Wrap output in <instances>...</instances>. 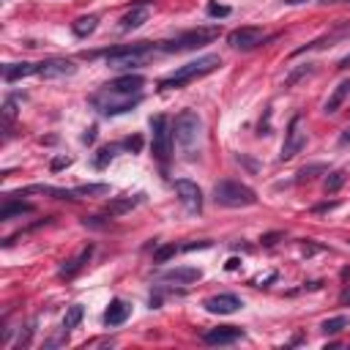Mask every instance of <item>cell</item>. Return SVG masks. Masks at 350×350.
<instances>
[{
  "mask_svg": "<svg viewBox=\"0 0 350 350\" xmlns=\"http://www.w3.org/2000/svg\"><path fill=\"white\" fill-rule=\"evenodd\" d=\"M82 318H85V307L82 304H74V307H69L66 309V315H63V328H77L79 323H82Z\"/></svg>",
  "mask_w": 350,
  "mask_h": 350,
  "instance_id": "obj_26",
  "label": "cell"
},
{
  "mask_svg": "<svg viewBox=\"0 0 350 350\" xmlns=\"http://www.w3.org/2000/svg\"><path fill=\"white\" fill-rule=\"evenodd\" d=\"M30 74H38V63H6L3 66V82L11 85L17 79H25Z\"/></svg>",
  "mask_w": 350,
  "mask_h": 350,
  "instance_id": "obj_17",
  "label": "cell"
},
{
  "mask_svg": "<svg viewBox=\"0 0 350 350\" xmlns=\"http://www.w3.org/2000/svg\"><path fill=\"white\" fill-rule=\"evenodd\" d=\"M143 85H145V77L143 74H123V77L112 79L102 88L107 91H118V93H143Z\"/></svg>",
  "mask_w": 350,
  "mask_h": 350,
  "instance_id": "obj_15",
  "label": "cell"
},
{
  "mask_svg": "<svg viewBox=\"0 0 350 350\" xmlns=\"http://www.w3.org/2000/svg\"><path fill=\"white\" fill-rule=\"evenodd\" d=\"M323 3H342V0H323Z\"/></svg>",
  "mask_w": 350,
  "mask_h": 350,
  "instance_id": "obj_47",
  "label": "cell"
},
{
  "mask_svg": "<svg viewBox=\"0 0 350 350\" xmlns=\"http://www.w3.org/2000/svg\"><path fill=\"white\" fill-rule=\"evenodd\" d=\"M331 208H336V203H328V205H318V208H315V211H318V213H323V211H331Z\"/></svg>",
  "mask_w": 350,
  "mask_h": 350,
  "instance_id": "obj_42",
  "label": "cell"
},
{
  "mask_svg": "<svg viewBox=\"0 0 350 350\" xmlns=\"http://www.w3.org/2000/svg\"><path fill=\"white\" fill-rule=\"evenodd\" d=\"M148 17H151L148 6H134L129 14H123V19H120V30H123V33L137 30L140 25H145V22H148Z\"/></svg>",
  "mask_w": 350,
  "mask_h": 350,
  "instance_id": "obj_20",
  "label": "cell"
},
{
  "mask_svg": "<svg viewBox=\"0 0 350 350\" xmlns=\"http://www.w3.org/2000/svg\"><path fill=\"white\" fill-rule=\"evenodd\" d=\"M238 266H241V260H238V257H230V260H227V266H225V268H227V271H235V268H238Z\"/></svg>",
  "mask_w": 350,
  "mask_h": 350,
  "instance_id": "obj_41",
  "label": "cell"
},
{
  "mask_svg": "<svg viewBox=\"0 0 350 350\" xmlns=\"http://www.w3.org/2000/svg\"><path fill=\"white\" fill-rule=\"evenodd\" d=\"M151 140H153V156H156L161 164H167L172 156V143H175V137H172V123H170V118L167 115H153L151 118Z\"/></svg>",
  "mask_w": 350,
  "mask_h": 350,
  "instance_id": "obj_7",
  "label": "cell"
},
{
  "mask_svg": "<svg viewBox=\"0 0 350 350\" xmlns=\"http://www.w3.org/2000/svg\"><path fill=\"white\" fill-rule=\"evenodd\" d=\"M178 252H181V246H175V244H164V246H159L156 252H153V262H167L170 257H175Z\"/></svg>",
  "mask_w": 350,
  "mask_h": 350,
  "instance_id": "obj_31",
  "label": "cell"
},
{
  "mask_svg": "<svg viewBox=\"0 0 350 350\" xmlns=\"http://www.w3.org/2000/svg\"><path fill=\"white\" fill-rule=\"evenodd\" d=\"M213 203L222 208H249L257 203V192L241 181H219L213 186Z\"/></svg>",
  "mask_w": 350,
  "mask_h": 350,
  "instance_id": "obj_5",
  "label": "cell"
},
{
  "mask_svg": "<svg viewBox=\"0 0 350 350\" xmlns=\"http://www.w3.org/2000/svg\"><path fill=\"white\" fill-rule=\"evenodd\" d=\"M123 148H126V151H132V153H140V151H143V137H140V134H132L129 140H123Z\"/></svg>",
  "mask_w": 350,
  "mask_h": 350,
  "instance_id": "obj_34",
  "label": "cell"
},
{
  "mask_svg": "<svg viewBox=\"0 0 350 350\" xmlns=\"http://www.w3.org/2000/svg\"><path fill=\"white\" fill-rule=\"evenodd\" d=\"M345 301H350V293H347V295H345Z\"/></svg>",
  "mask_w": 350,
  "mask_h": 350,
  "instance_id": "obj_48",
  "label": "cell"
},
{
  "mask_svg": "<svg viewBox=\"0 0 350 350\" xmlns=\"http://www.w3.org/2000/svg\"><path fill=\"white\" fill-rule=\"evenodd\" d=\"M66 167H71V156H55L50 161V170L52 172H60V170H66Z\"/></svg>",
  "mask_w": 350,
  "mask_h": 350,
  "instance_id": "obj_35",
  "label": "cell"
},
{
  "mask_svg": "<svg viewBox=\"0 0 350 350\" xmlns=\"http://www.w3.org/2000/svg\"><path fill=\"white\" fill-rule=\"evenodd\" d=\"M347 96H350V79H342V82L334 88V93L328 96V102L323 104V112H326V115H334V112H339V107L345 104Z\"/></svg>",
  "mask_w": 350,
  "mask_h": 350,
  "instance_id": "obj_19",
  "label": "cell"
},
{
  "mask_svg": "<svg viewBox=\"0 0 350 350\" xmlns=\"http://www.w3.org/2000/svg\"><path fill=\"white\" fill-rule=\"evenodd\" d=\"M205 11H208V17H216L219 19V17H230L233 9H230V6H222V3H208Z\"/></svg>",
  "mask_w": 350,
  "mask_h": 350,
  "instance_id": "obj_33",
  "label": "cell"
},
{
  "mask_svg": "<svg viewBox=\"0 0 350 350\" xmlns=\"http://www.w3.org/2000/svg\"><path fill=\"white\" fill-rule=\"evenodd\" d=\"M172 137H175V145L184 151V156L194 159L197 143L203 140V118L194 110H181L172 123Z\"/></svg>",
  "mask_w": 350,
  "mask_h": 350,
  "instance_id": "obj_1",
  "label": "cell"
},
{
  "mask_svg": "<svg viewBox=\"0 0 350 350\" xmlns=\"http://www.w3.org/2000/svg\"><path fill=\"white\" fill-rule=\"evenodd\" d=\"M175 194H178L181 205H184L189 213H200V211H203V189H200L194 181L178 178V181H175Z\"/></svg>",
  "mask_w": 350,
  "mask_h": 350,
  "instance_id": "obj_10",
  "label": "cell"
},
{
  "mask_svg": "<svg viewBox=\"0 0 350 350\" xmlns=\"http://www.w3.org/2000/svg\"><path fill=\"white\" fill-rule=\"evenodd\" d=\"M115 151H118V145H104V148H99L96 159H93V167H96V170H104V167L110 164L112 159H115Z\"/></svg>",
  "mask_w": 350,
  "mask_h": 350,
  "instance_id": "obj_28",
  "label": "cell"
},
{
  "mask_svg": "<svg viewBox=\"0 0 350 350\" xmlns=\"http://www.w3.org/2000/svg\"><path fill=\"white\" fill-rule=\"evenodd\" d=\"M156 50H159V44L137 41V44L112 47V50L102 52V55L107 58V66H110V69H132V66H143L148 58H153Z\"/></svg>",
  "mask_w": 350,
  "mask_h": 350,
  "instance_id": "obj_4",
  "label": "cell"
},
{
  "mask_svg": "<svg viewBox=\"0 0 350 350\" xmlns=\"http://www.w3.org/2000/svg\"><path fill=\"white\" fill-rule=\"evenodd\" d=\"M96 132H99L96 126H91V129L82 134V143H85V145H93V140H96Z\"/></svg>",
  "mask_w": 350,
  "mask_h": 350,
  "instance_id": "obj_40",
  "label": "cell"
},
{
  "mask_svg": "<svg viewBox=\"0 0 350 350\" xmlns=\"http://www.w3.org/2000/svg\"><path fill=\"white\" fill-rule=\"evenodd\" d=\"M14 118H17V99L9 96V99L3 102V120H6V126H9Z\"/></svg>",
  "mask_w": 350,
  "mask_h": 350,
  "instance_id": "obj_32",
  "label": "cell"
},
{
  "mask_svg": "<svg viewBox=\"0 0 350 350\" xmlns=\"http://www.w3.org/2000/svg\"><path fill=\"white\" fill-rule=\"evenodd\" d=\"M129 315H132V307L126 304V301L112 298V301H110V307H107V312H104V326H107V328L123 326V323L129 320Z\"/></svg>",
  "mask_w": 350,
  "mask_h": 350,
  "instance_id": "obj_16",
  "label": "cell"
},
{
  "mask_svg": "<svg viewBox=\"0 0 350 350\" xmlns=\"http://www.w3.org/2000/svg\"><path fill=\"white\" fill-rule=\"evenodd\" d=\"M159 279L161 282H175V285H192V282L203 279V271H200V268H192V266H178V268H170V271H161Z\"/></svg>",
  "mask_w": 350,
  "mask_h": 350,
  "instance_id": "obj_14",
  "label": "cell"
},
{
  "mask_svg": "<svg viewBox=\"0 0 350 350\" xmlns=\"http://www.w3.org/2000/svg\"><path fill=\"white\" fill-rule=\"evenodd\" d=\"M91 257H93V244H88V246L82 249V252L77 254V257L69 260L63 268H60V274H58V277H60V279H74V277H77V274L85 268V262L91 260Z\"/></svg>",
  "mask_w": 350,
  "mask_h": 350,
  "instance_id": "obj_18",
  "label": "cell"
},
{
  "mask_svg": "<svg viewBox=\"0 0 350 350\" xmlns=\"http://www.w3.org/2000/svg\"><path fill=\"white\" fill-rule=\"evenodd\" d=\"M74 71H77V66L66 58H50V60H41V63H38V77H44V79L71 77Z\"/></svg>",
  "mask_w": 350,
  "mask_h": 350,
  "instance_id": "obj_13",
  "label": "cell"
},
{
  "mask_svg": "<svg viewBox=\"0 0 350 350\" xmlns=\"http://www.w3.org/2000/svg\"><path fill=\"white\" fill-rule=\"evenodd\" d=\"M82 225L85 227H104V222H102V216H85Z\"/></svg>",
  "mask_w": 350,
  "mask_h": 350,
  "instance_id": "obj_39",
  "label": "cell"
},
{
  "mask_svg": "<svg viewBox=\"0 0 350 350\" xmlns=\"http://www.w3.org/2000/svg\"><path fill=\"white\" fill-rule=\"evenodd\" d=\"M315 71V63H304V66H298V69H293L290 74L285 77V88H295L301 82V79L307 77V74H312Z\"/></svg>",
  "mask_w": 350,
  "mask_h": 350,
  "instance_id": "obj_27",
  "label": "cell"
},
{
  "mask_svg": "<svg viewBox=\"0 0 350 350\" xmlns=\"http://www.w3.org/2000/svg\"><path fill=\"white\" fill-rule=\"evenodd\" d=\"M345 328H350V318L347 315H336V318H328L320 323V331L323 334H339L345 331Z\"/></svg>",
  "mask_w": 350,
  "mask_h": 350,
  "instance_id": "obj_24",
  "label": "cell"
},
{
  "mask_svg": "<svg viewBox=\"0 0 350 350\" xmlns=\"http://www.w3.org/2000/svg\"><path fill=\"white\" fill-rule=\"evenodd\" d=\"M36 208L30 203H17V200H6V205L0 208V222H11L14 216H22V213H33Z\"/></svg>",
  "mask_w": 350,
  "mask_h": 350,
  "instance_id": "obj_22",
  "label": "cell"
},
{
  "mask_svg": "<svg viewBox=\"0 0 350 350\" xmlns=\"http://www.w3.org/2000/svg\"><path fill=\"white\" fill-rule=\"evenodd\" d=\"M244 328L238 326H219V328H211V331L203 334V342L205 345H235V342L244 339Z\"/></svg>",
  "mask_w": 350,
  "mask_h": 350,
  "instance_id": "obj_12",
  "label": "cell"
},
{
  "mask_svg": "<svg viewBox=\"0 0 350 350\" xmlns=\"http://www.w3.org/2000/svg\"><path fill=\"white\" fill-rule=\"evenodd\" d=\"M318 172H328V167H326V164H309V167H304V170H298V175H295V184L312 181Z\"/></svg>",
  "mask_w": 350,
  "mask_h": 350,
  "instance_id": "obj_30",
  "label": "cell"
},
{
  "mask_svg": "<svg viewBox=\"0 0 350 350\" xmlns=\"http://www.w3.org/2000/svg\"><path fill=\"white\" fill-rule=\"evenodd\" d=\"M88 102H91V107L99 112V115L115 118V115H123V112H132L134 107L143 102V93H118V91L102 88V91L91 93Z\"/></svg>",
  "mask_w": 350,
  "mask_h": 350,
  "instance_id": "obj_2",
  "label": "cell"
},
{
  "mask_svg": "<svg viewBox=\"0 0 350 350\" xmlns=\"http://www.w3.org/2000/svg\"><path fill=\"white\" fill-rule=\"evenodd\" d=\"M222 36V28L219 25H208V28H194V30H186V33H178L170 41H159V50L161 52H189V50H200V47L216 41Z\"/></svg>",
  "mask_w": 350,
  "mask_h": 350,
  "instance_id": "obj_6",
  "label": "cell"
},
{
  "mask_svg": "<svg viewBox=\"0 0 350 350\" xmlns=\"http://www.w3.org/2000/svg\"><path fill=\"white\" fill-rule=\"evenodd\" d=\"M33 331H36V320H33L28 328H25V336L19 334V342H17V345H19V347H28V345H30V336H33Z\"/></svg>",
  "mask_w": 350,
  "mask_h": 350,
  "instance_id": "obj_36",
  "label": "cell"
},
{
  "mask_svg": "<svg viewBox=\"0 0 350 350\" xmlns=\"http://www.w3.org/2000/svg\"><path fill=\"white\" fill-rule=\"evenodd\" d=\"M336 69H350V55H347V58H342V60H339V66H336Z\"/></svg>",
  "mask_w": 350,
  "mask_h": 350,
  "instance_id": "obj_44",
  "label": "cell"
},
{
  "mask_svg": "<svg viewBox=\"0 0 350 350\" xmlns=\"http://www.w3.org/2000/svg\"><path fill=\"white\" fill-rule=\"evenodd\" d=\"M307 145V132H304V118L295 115L290 120V126H287L285 132V143H282V151H279V161H290L295 159L301 151H304Z\"/></svg>",
  "mask_w": 350,
  "mask_h": 350,
  "instance_id": "obj_8",
  "label": "cell"
},
{
  "mask_svg": "<svg viewBox=\"0 0 350 350\" xmlns=\"http://www.w3.org/2000/svg\"><path fill=\"white\" fill-rule=\"evenodd\" d=\"M145 194H134V197H120V200H112V203H107L104 213L107 216H123V213H129L132 208H137L143 203Z\"/></svg>",
  "mask_w": 350,
  "mask_h": 350,
  "instance_id": "obj_21",
  "label": "cell"
},
{
  "mask_svg": "<svg viewBox=\"0 0 350 350\" xmlns=\"http://www.w3.org/2000/svg\"><path fill=\"white\" fill-rule=\"evenodd\" d=\"M203 307L208 309L211 315H233L244 307V301L233 293H219V295H211V298L203 301Z\"/></svg>",
  "mask_w": 350,
  "mask_h": 350,
  "instance_id": "obj_11",
  "label": "cell"
},
{
  "mask_svg": "<svg viewBox=\"0 0 350 350\" xmlns=\"http://www.w3.org/2000/svg\"><path fill=\"white\" fill-rule=\"evenodd\" d=\"M287 6H301V3H307V0H285Z\"/></svg>",
  "mask_w": 350,
  "mask_h": 350,
  "instance_id": "obj_45",
  "label": "cell"
},
{
  "mask_svg": "<svg viewBox=\"0 0 350 350\" xmlns=\"http://www.w3.org/2000/svg\"><path fill=\"white\" fill-rule=\"evenodd\" d=\"M345 181H347V172L345 170H334V172H328V178H326V184H323V189H326V194H336L345 186Z\"/></svg>",
  "mask_w": 350,
  "mask_h": 350,
  "instance_id": "obj_25",
  "label": "cell"
},
{
  "mask_svg": "<svg viewBox=\"0 0 350 350\" xmlns=\"http://www.w3.org/2000/svg\"><path fill=\"white\" fill-rule=\"evenodd\" d=\"M99 28V17L96 14H88V17H79L77 22H71V33L77 38H88L93 30Z\"/></svg>",
  "mask_w": 350,
  "mask_h": 350,
  "instance_id": "obj_23",
  "label": "cell"
},
{
  "mask_svg": "<svg viewBox=\"0 0 350 350\" xmlns=\"http://www.w3.org/2000/svg\"><path fill=\"white\" fill-rule=\"evenodd\" d=\"M282 235H285V233H268V235H262V238H260V244H262V246H274V244H277V241L282 238Z\"/></svg>",
  "mask_w": 350,
  "mask_h": 350,
  "instance_id": "obj_37",
  "label": "cell"
},
{
  "mask_svg": "<svg viewBox=\"0 0 350 350\" xmlns=\"http://www.w3.org/2000/svg\"><path fill=\"white\" fill-rule=\"evenodd\" d=\"M271 38H274V36L262 33L260 28H238V30H233L230 36H227V44H230L233 50L249 52V50H257L260 44L271 41Z\"/></svg>",
  "mask_w": 350,
  "mask_h": 350,
  "instance_id": "obj_9",
  "label": "cell"
},
{
  "mask_svg": "<svg viewBox=\"0 0 350 350\" xmlns=\"http://www.w3.org/2000/svg\"><path fill=\"white\" fill-rule=\"evenodd\" d=\"M342 279H350V266H347V268H342Z\"/></svg>",
  "mask_w": 350,
  "mask_h": 350,
  "instance_id": "obj_46",
  "label": "cell"
},
{
  "mask_svg": "<svg viewBox=\"0 0 350 350\" xmlns=\"http://www.w3.org/2000/svg\"><path fill=\"white\" fill-rule=\"evenodd\" d=\"M222 66V58L219 55H203L197 60H192V63L181 66L175 74H170V77H164L159 82V91H178V88H186L189 82H194V79L205 77V74L216 71Z\"/></svg>",
  "mask_w": 350,
  "mask_h": 350,
  "instance_id": "obj_3",
  "label": "cell"
},
{
  "mask_svg": "<svg viewBox=\"0 0 350 350\" xmlns=\"http://www.w3.org/2000/svg\"><path fill=\"white\" fill-rule=\"evenodd\" d=\"M184 252H194V249H211V241H197V244H186L181 246Z\"/></svg>",
  "mask_w": 350,
  "mask_h": 350,
  "instance_id": "obj_38",
  "label": "cell"
},
{
  "mask_svg": "<svg viewBox=\"0 0 350 350\" xmlns=\"http://www.w3.org/2000/svg\"><path fill=\"white\" fill-rule=\"evenodd\" d=\"M347 143H350V129L342 132V137H339V145H347Z\"/></svg>",
  "mask_w": 350,
  "mask_h": 350,
  "instance_id": "obj_43",
  "label": "cell"
},
{
  "mask_svg": "<svg viewBox=\"0 0 350 350\" xmlns=\"http://www.w3.org/2000/svg\"><path fill=\"white\" fill-rule=\"evenodd\" d=\"M79 197H102V194H110V186L107 184H82L77 186Z\"/></svg>",
  "mask_w": 350,
  "mask_h": 350,
  "instance_id": "obj_29",
  "label": "cell"
}]
</instances>
